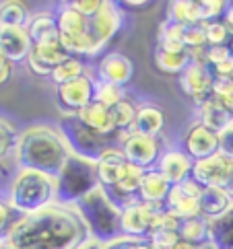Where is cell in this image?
I'll return each instance as SVG.
<instances>
[{
    "mask_svg": "<svg viewBox=\"0 0 233 249\" xmlns=\"http://www.w3.org/2000/svg\"><path fill=\"white\" fill-rule=\"evenodd\" d=\"M56 25L60 33V41L66 52L75 58H95L93 43L89 37V21L80 15L73 4H62L54 11Z\"/></svg>",
    "mask_w": 233,
    "mask_h": 249,
    "instance_id": "cell-7",
    "label": "cell"
},
{
    "mask_svg": "<svg viewBox=\"0 0 233 249\" xmlns=\"http://www.w3.org/2000/svg\"><path fill=\"white\" fill-rule=\"evenodd\" d=\"M223 192H225L229 198H231V202H233V161H231V169H229V175H227V179H225V183H223V188H221Z\"/></svg>",
    "mask_w": 233,
    "mask_h": 249,
    "instance_id": "cell-50",
    "label": "cell"
},
{
    "mask_svg": "<svg viewBox=\"0 0 233 249\" xmlns=\"http://www.w3.org/2000/svg\"><path fill=\"white\" fill-rule=\"evenodd\" d=\"M77 249H103V243L95 241V239H87V241L83 245H78Z\"/></svg>",
    "mask_w": 233,
    "mask_h": 249,
    "instance_id": "cell-51",
    "label": "cell"
},
{
    "mask_svg": "<svg viewBox=\"0 0 233 249\" xmlns=\"http://www.w3.org/2000/svg\"><path fill=\"white\" fill-rule=\"evenodd\" d=\"M31 56L41 62L46 68H50L52 72H54V68L60 66L62 62H66L68 58H73L66 52V48L62 46V41H50V43H39V46H33V52H31Z\"/></svg>",
    "mask_w": 233,
    "mask_h": 249,
    "instance_id": "cell-28",
    "label": "cell"
},
{
    "mask_svg": "<svg viewBox=\"0 0 233 249\" xmlns=\"http://www.w3.org/2000/svg\"><path fill=\"white\" fill-rule=\"evenodd\" d=\"M13 153L17 169H33L54 179L60 175L66 159L70 157V150L60 132L41 124L21 132Z\"/></svg>",
    "mask_w": 233,
    "mask_h": 249,
    "instance_id": "cell-2",
    "label": "cell"
},
{
    "mask_svg": "<svg viewBox=\"0 0 233 249\" xmlns=\"http://www.w3.org/2000/svg\"><path fill=\"white\" fill-rule=\"evenodd\" d=\"M58 132L64 138L70 155L80 157L91 163H99L101 155L110 146H114L112 142L114 138H105L101 134H97L91 128H87L77 115H64L58 122Z\"/></svg>",
    "mask_w": 233,
    "mask_h": 249,
    "instance_id": "cell-6",
    "label": "cell"
},
{
    "mask_svg": "<svg viewBox=\"0 0 233 249\" xmlns=\"http://www.w3.org/2000/svg\"><path fill=\"white\" fill-rule=\"evenodd\" d=\"M77 118L85 124L87 128H91L93 132H97V134H101L105 138H114L116 136V128L112 124V113L107 107H103V105L99 103H89L87 107H83Z\"/></svg>",
    "mask_w": 233,
    "mask_h": 249,
    "instance_id": "cell-23",
    "label": "cell"
},
{
    "mask_svg": "<svg viewBox=\"0 0 233 249\" xmlns=\"http://www.w3.org/2000/svg\"><path fill=\"white\" fill-rule=\"evenodd\" d=\"M27 31H29V37L33 41V46L60 39L58 25H56V15L50 13V11L35 13L29 19V23H27Z\"/></svg>",
    "mask_w": 233,
    "mask_h": 249,
    "instance_id": "cell-24",
    "label": "cell"
},
{
    "mask_svg": "<svg viewBox=\"0 0 233 249\" xmlns=\"http://www.w3.org/2000/svg\"><path fill=\"white\" fill-rule=\"evenodd\" d=\"M231 169V161H227L221 155H213L209 159L194 161L192 167V179L202 185V188H223Z\"/></svg>",
    "mask_w": 233,
    "mask_h": 249,
    "instance_id": "cell-16",
    "label": "cell"
},
{
    "mask_svg": "<svg viewBox=\"0 0 233 249\" xmlns=\"http://www.w3.org/2000/svg\"><path fill=\"white\" fill-rule=\"evenodd\" d=\"M209 247L233 249V204L221 216L209 220Z\"/></svg>",
    "mask_w": 233,
    "mask_h": 249,
    "instance_id": "cell-25",
    "label": "cell"
},
{
    "mask_svg": "<svg viewBox=\"0 0 233 249\" xmlns=\"http://www.w3.org/2000/svg\"><path fill=\"white\" fill-rule=\"evenodd\" d=\"M192 64V56L190 52H163V50H157L155 54V66L165 74H182L184 70Z\"/></svg>",
    "mask_w": 233,
    "mask_h": 249,
    "instance_id": "cell-29",
    "label": "cell"
},
{
    "mask_svg": "<svg viewBox=\"0 0 233 249\" xmlns=\"http://www.w3.org/2000/svg\"><path fill=\"white\" fill-rule=\"evenodd\" d=\"M174 249H211L209 245H192V243H184V241H180Z\"/></svg>",
    "mask_w": 233,
    "mask_h": 249,
    "instance_id": "cell-52",
    "label": "cell"
},
{
    "mask_svg": "<svg viewBox=\"0 0 233 249\" xmlns=\"http://www.w3.org/2000/svg\"><path fill=\"white\" fill-rule=\"evenodd\" d=\"M209 70L213 72L214 81H231L233 78V56L227 58V60H223L221 64H217V66H211Z\"/></svg>",
    "mask_w": 233,
    "mask_h": 249,
    "instance_id": "cell-46",
    "label": "cell"
},
{
    "mask_svg": "<svg viewBox=\"0 0 233 249\" xmlns=\"http://www.w3.org/2000/svg\"><path fill=\"white\" fill-rule=\"evenodd\" d=\"M147 241L153 249H174L180 243V233L177 231H155L149 235Z\"/></svg>",
    "mask_w": 233,
    "mask_h": 249,
    "instance_id": "cell-40",
    "label": "cell"
},
{
    "mask_svg": "<svg viewBox=\"0 0 233 249\" xmlns=\"http://www.w3.org/2000/svg\"><path fill=\"white\" fill-rule=\"evenodd\" d=\"M77 11L85 17V19H93V17L101 11V6H103V0H75V2H70Z\"/></svg>",
    "mask_w": 233,
    "mask_h": 249,
    "instance_id": "cell-44",
    "label": "cell"
},
{
    "mask_svg": "<svg viewBox=\"0 0 233 249\" xmlns=\"http://www.w3.org/2000/svg\"><path fill=\"white\" fill-rule=\"evenodd\" d=\"M227 2L223 0H196V8H198V19L200 23H213L221 21L223 15L227 11Z\"/></svg>",
    "mask_w": 233,
    "mask_h": 249,
    "instance_id": "cell-36",
    "label": "cell"
},
{
    "mask_svg": "<svg viewBox=\"0 0 233 249\" xmlns=\"http://www.w3.org/2000/svg\"><path fill=\"white\" fill-rule=\"evenodd\" d=\"M134 76V64L128 56L120 52H110L97 62V81L110 83L116 87H126Z\"/></svg>",
    "mask_w": 233,
    "mask_h": 249,
    "instance_id": "cell-14",
    "label": "cell"
},
{
    "mask_svg": "<svg viewBox=\"0 0 233 249\" xmlns=\"http://www.w3.org/2000/svg\"><path fill=\"white\" fill-rule=\"evenodd\" d=\"M118 144L122 148L126 161L134 167H140L142 171L155 169L163 150H161V142L155 136H145L138 132H128V134H116Z\"/></svg>",
    "mask_w": 233,
    "mask_h": 249,
    "instance_id": "cell-8",
    "label": "cell"
},
{
    "mask_svg": "<svg viewBox=\"0 0 233 249\" xmlns=\"http://www.w3.org/2000/svg\"><path fill=\"white\" fill-rule=\"evenodd\" d=\"M103 249H153L147 239H134V237H126L120 235L112 239V241L103 243Z\"/></svg>",
    "mask_w": 233,
    "mask_h": 249,
    "instance_id": "cell-41",
    "label": "cell"
},
{
    "mask_svg": "<svg viewBox=\"0 0 233 249\" xmlns=\"http://www.w3.org/2000/svg\"><path fill=\"white\" fill-rule=\"evenodd\" d=\"M13 214H17V212H13L11 210V206H8V202H2L0 200V235H4L6 237V233H8V229L13 227ZM19 216V214H17Z\"/></svg>",
    "mask_w": 233,
    "mask_h": 249,
    "instance_id": "cell-47",
    "label": "cell"
},
{
    "mask_svg": "<svg viewBox=\"0 0 233 249\" xmlns=\"http://www.w3.org/2000/svg\"><path fill=\"white\" fill-rule=\"evenodd\" d=\"M29 19V11L23 2L8 0V2L0 4V21H2L4 27H27Z\"/></svg>",
    "mask_w": 233,
    "mask_h": 249,
    "instance_id": "cell-34",
    "label": "cell"
},
{
    "mask_svg": "<svg viewBox=\"0 0 233 249\" xmlns=\"http://www.w3.org/2000/svg\"><path fill=\"white\" fill-rule=\"evenodd\" d=\"M77 212L87 225L89 237L99 243H107L122 235V210L101 188H95L77 204Z\"/></svg>",
    "mask_w": 233,
    "mask_h": 249,
    "instance_id": "cell-4",
    "label": "cell"
},
{
    "mask_svg": "<svg viewBox=\"0 0 233 249\" xmlns=\"http://www.w3.org/2000/svg\"><path fill=\"white\" fill-rule=\"evenodd\" d=\"M4 239L17 249H77L91 237L77 208L56 202L33 214L17 216Z\"/></svg>",
    "mask_w": 233,
    "mask_h": 249,
    "instance_id": "cell-1",
    "label": "cell"
},
{
    "mask_svg": "<svg viewBox=\"0 0 233 249\" xmlns=\"http://www.w3.org/2000/svg\"><path fill=\"white\" fill-rule=\"evenodd\" d=\"M229 48H231V54H233V39H231V43H229Z\"/></svg>",
    "mask_w": 233,
    "mask_h": 249,
    "instance_id": "cell-55",
    "label": "cell"
},
{
    "mask_svg": "<svg viewBox=\"0 0 233 249\" xmlns=\"http://www.w3.org/2000/svg\"><path fill=\"white\" fill-rule=\"evenodd\" d=\"M213 93L219 97L221 103L227 107V111L233 115V78L231 81H214Z\"/></svg>",
    "mask_w": 233,
    "mask_h": 249,
    "instance_id": "cell-42",
    "label": "cell"
},
{
    "mask_svg": "<svg viewBox=\"0 0 233 249\" xmlns=\"http://www.w3.org/2000/svg\"><path fill=\"white\" fill-rule=\"evenodd\" d=\"M0 52L13 64L27 62L33 52V41L27 27H4L2 35H0Z\"/></svg>",
    "mask_w": 233,
    "mask_h": 249,
    "instance_id": "cell-18",
    "label": "cell"
},
{
    "mask_svg": "<svg viewBox=\"0 0 233 249\" xmlns=\"http://www.w3.org/2000/svg\"><path fill=\"white\" fill-rule=\"evenodd\" d=\"M2 29H4V25H2V21H0V35H2Z\"/></svg>",
    "mask_w": 233,
    "mask_h": 249,
    "instance_id": "cell-54",
    "label": "cell"
},
{
    "mask_svg": "<svg viewBox=\"0 0 233 249\" xmlns=\"http://www.w3.org/2000/svg\"><path fill=\"white\" fill-rule=\"evenodd\" d=\"M0 249H17V247H13L11 243L6 241V239H2V241H0Z\"/></svg>",
    "mask_w": 233,
    "mask_h": 249,
    "instance_id": "cell-53",
    "label": "cell"
},
{
    "mask_svg": "<svg viewBox=\"0 0 233 249\" xmlns=\"http://www.w3.org/2000/svg\"><path fill=\"white\" fill-rule=\"evenodd\" d=\"M184 46L188 52L204 50L207 48V33H204V23L184 27Z\"/></svg>",
    "mask_w": 233,
    "mask_h": 249,
    "instance_id": "cell-38",
    "label": "cell"
},
{
    "mask_svg": "<svg viewBox=\"0 0 233 249\" xmlns=\"http://www.w3.org/2000/svg\"><path fill=\"white\" fill-rule=\"evenodd\" d=\"M122 27V13L118 8V2H105L101 11L93 19H89V37L93 43V54L97 56L99 52L112 41V37Z\"/></svg>",
    "mask_w": 233,
    "mask_h": 249,
    "instance_id": "cell-9",
    "label": "cell"
},
{
    "mask_svg": "<svg viewBox=\"0 0 233 249\" xmlns=\"http://www.w3.org/2000/svg\"><path fill=\"white\" fill-rule=\"evenodd\" d=\"M165 128V113L157 103H140L136 105V120H134L132 132L145 136H159Z\"/></svg>",
    "mask_w": 233,
    "mask_h": 249,
    "instance_id": "cell-22",
    "label": "cell"
},
{
    "mask_svg": "<svg viewBox=\"0 0 233 249\" xmlns=\"http://www.w3.org/2000/svg\"><path fill=\"white\" fill-rule=\"evenodd\" d=\"M93 93H95V81L91 78V74H85L83 78H77L73 83L56 87L58 105L68 115H77L89 103H93Z\"/></svg>",
    "mask_w": 233,
    "mask_h": 249,
    "instance_id": "cell-11",
    "label": "cell"
},
{
    "mask_svg": "<svg viewBox=\"0 0 233 249\" xmlns=\"http://www.w3.org/2000/svg\"><path fill=\"white\" fill-rule=\"evenodd\" d=\"M202 190H204L202 185L196 183L192 177L180 185H172V192H169L165 200V210L177 220H188V218L198 216L200 214L198 198Z\"/></svg>",
    "mask_w": 233,
    "mask_h": 249,
    "instance_id": "cell-10",
    "label": "cell"
},
{
    "mask_svg": "<svg viewBox=\"0 0 233 249\" xmlns=\"http://www.w3.org/2000/svg\"><path fill=\"white\" fill-rule=\"evenodd\" d=\"M167 21H174L182 27H190V25H198V8H196V0H174L169 2L167 8Z\"/></svg>",
    "mask_w": 233,
    "mask_h": 249,
    "instance_id": "cell-31",
    "label": "cell"
},
{
    "mask_svg": "<svg viewBox=\"0 0 233 249\" xmlns=\"http://www.w3.org/2000/svg\"><path fill=\"white\" fill-rule=\"evenodd\" d=\"M87 72V64H85V60L83 58H68L66 62H62L60 66L54 68V72H52V81L56 83V87L60 85H66V83H73L77 81V78H83Z\"/></svg>",
    "mask_w": 233,
    "mask_h": 249,
    "instance_id": "cell-32",
    "label": "cell"
},
{
    "mask_svg": "<svg viewBox=\"0 0 233 249\" xmlns=\"http://www.w3.org/2000/svg\"><path fill=\"white\" fill-rule=\"evenodd\" d=\"M157 50H163V52H186L184 46V27L177 25L174 21H163L159 27V48Z\"/></svg>",
    "mask_w": 233,
    "mask_h": 249,
    "instance_id": "cell-30",
    "label": "cell"
},
{
    "mask_svg": "<svg viewBox=\"0 0 233 249\" xmlns=\"http://www.w3.org/2000/svg\"><path fill=\"white\" fill-rule=\"evenodd\" d=\"M196 107H198V122L211 128L213 132H217V134L233 122V115L227 111V107L221 103V99L214 93L204 101H200Z\"/></svg>",
    "mask_w": 233,
    "mask_h": 249,
    "instance_id": "cell-20",
    "label": "cell"
},
{
    "mask_svg": "<svg viewBox=\"0 0 233 249\" xmlns=\"http://www.w3.org/2000/svg\"><path fill=\"white\" fill-rule=\"evenodd\" d=\"M204 33H207V48H219V46H229V31L223 21H213L204 23Z\"/></svg>",
    "mask_w": 233,
    "mask_h": 249,
    "instance_id": "cell-37",
    "label": "cell"
},
{
    "mask_svg": "<svg viewBox=\"0 0 233 249\" xmlns=\"http://www.w3.org/2000/svg\"><path fill=\"white\" fill-rule=\"evenodd\" d=\"M93 101L103 105V107L112 109L114 105H118L120 101H124V89L116 87L103 81H95V93H93Z\"/></svg>",
    "mask_w": 233,
    "mask_h": 249,
    "instance_id": "cell-35",
    "label": "cell"
},
{
    "mask_svg": "<svg viewBox=\"0 0 233 249\" xmlns=\"http://www.w3.org/2000/svg\"><path fill=\"white\" fill-rule=\"evenodd\" d=\"M126 165H128V161H126V157H124L120 146L114 144V146L107 148L105 153L101 155L99 163H97V175H99L101 188L103 190H112L122 177Z\"/></svg>",
    "mask_w": 233,
    "mask_h": 249,
    "instance_id": "cell-19",
    "label": "cell"
},
{
    "mask_svg": "<svg viewBox=\"0 0 233 249\" xmlns=\"http://www.w3.org/2000/svg\"><path fill=\"white\" fill-rule=\"evenodd\" d=\"M56 204V179L33 169H17L8 188V206L19 216Z\"/></svg>",
    "mask_w": 233,
    "mask_h": 249,
    "instance_id": "cell-3",
    "label": "cell"
},
{
    "mask_svg": "<svg viewBox=\"0 0 233 249\" xmlns=\"http://www.w3.org/2000/svg\"><path fill=\"white\" fill-rule=\"evenodd\" d=\"M13 74V62H8L6 56L0 52V85H4Z\"/></svg>",
    "mask_w": 233,
    "mask_h": 249,
    "instance_id": "cell-48",
    "label": "cell"
},
{
    "mask_svg": "<svg viewBox=\"0 0 233 249\" xmlns=\"http://www.w3.org/2000/svg\"><path fill=\"white\" fill-rule=\"evenodd\" d=\"M231 198L223 192L221 188H204L200 198H198V208H200V216L204 218H217L223 212H227L231 208Z\"/></svg>",
    "mask_w": 233,
    "mask_h": 249,
    "instance_id": "cell-26",
    "label": "cell"
},
{
    "mask_svg": "<svg viewBox=\"0 0 233 249\" xmlns=\"http://www.w3.org/2000/svg\"><path fill=\"white\" fill-rule=\"evenodd\" d=\"M182 150L192 161H200V159L219 155V134L207 128L204 124L194 122L184 134Z\"/></svg>",
    "mask_w": 233,
    "mask_h": 249,
    "instance_id": "cell-12",
    "label": "cell"
},
{
    "mask_svg": "<svg viewBox=\"0 0 233 249\" xmlns=\"http://www.w3.org/2000/svg\"><path fill=\"white\" fill-rule=\"evenodd\" d=\"M99 185L97 163L70 155L56 177V202L64 206H77L87 194H91Z\"/></svg>",
    "mask_w": 233,
    "mask_h": 249,
    "instance_id": "cell-5",
    "label": "cell"
},
{
    "mask_svg": "<svg viewBox=\"0 0 233 249\" xmlns=\"http://www.w3.org/2000/svg\"><path fill=\"white\" fill-rule=\"evenodd\" d=\"M112 113V124L116 128V134H128L134 128V120H136V105L130 103L128 99L120 101L110 109Z\"/></svg>",
    "mask_w": 233,
    "mask_h": 249,
    "instance_id": "cell-33",
    "label": "cell"
},
{
    "mask_svg": "<svg viewBox=\"0 0 233 249\" xmlns=\"http://www.w3.org/2000/svg\"><path fill=\"white\" fill-rule=\"evenodd\" d=\"M192 167H194V161L182 148H172V150H165V153L161 155L155 169L172 185H180L192 177Z\"/></svg>",
    "mask_w": 233,
    "mask_h": 249,
    "instance_id": "cell-17",
    "label": "cell"
},
{
    "mask_svg": "<svg viewBox=\"0 0 233 249\" xmlns=\"http://www.w3.org/2000/svg\"><path fill=\"white\" fill-rule=\"evenodd\" d=\"M231 48L229 46H219V48H207V56H204V60H207V66H217L221 64L223 60L231 58Z\"/></svg>",
    "mask_w": 233,
    "mask_h": 249,
    "instance_id": "cell-45",
    "label": "cell"
},
{
    "mask_svg": "<svg viewBox=\"0 0 233 249\" xmlns=\"http://www.w3.org/2000/svg\"><path fill=\"white\" fill-rule=\"evenodd\" d=\"M221 21L225 23V27H227V31H229V35H231V39H233V4L227 6V11H225V15H223V19H221Z\"/></svg>",
    "mask_w": 233,
    "mask_h": 249,
    "instance_id": "cell-49",
    "label": "cell"
},
{
    "mask_svg": "<svg viewBox=\"0 0 233 249\" xmlns=\"http://www.w3.org/2000/svg\"><path fill=\"white\" fill-rule=\"evenodd\" d=\"M219 155L225 157L227 161H233V122L219 132Z\"/></svg>",
    "mask_w": 233,
    "mask_h": 249,
    "instance_id": "cell-43",
    "label": "cell"
},
{
    "mask_svg": "<svg viewBox=\"0 0 233 249\" xmlns=\"http://www.w3.org/2000/svg\"><path fill=\"white\" fill-rule=\"evenodd\" d=\"M180 87H182V91L188 97H192L194 103L198 105L200 101H204L207 97L213 95L214 76H213V72L209 70L207 64L192 62V64L180 74Z\"/></svg>",
    "mask_w": 233,
    "mask_h": 249,
    "instance_id": "cell-13",
    "label": "cell"
},
{
    "mask_svg": "<svg viewBox=\"0 0 233 249\" xmlns=\"http://www.w3.org/2000/svg\"><path fill=\"white\" fill-rule=\"evenodd\" d=\"M180 241L192 245H209V218L194 216L188 220H180Z\"/></svg>",
    "mask_w": 233,
    "mask_h": 249,
    "instance_id": "cell-27",
    "label": "cell"
},
{
    "mask_svg": "<svg viewBox=\"0 0 233 249\" xmlns=\"http://www.w3.org/2000/svg\"><path fill=\"white\" fill-rule=\"evenodd\" d=\"M169 192H172V183H169L157 169H149L142 175L138 200L147 204H155V206H165V200Z\"/></svg>",
    "mask_w": 233,
    "mask_h": 249,
    "instance_id": "cell-21",
    "label": "cell"
},
{
    "mask_svg": "<svg viewBox=\"0 0 233 249\" xmlns=\"http://www.w3.org/2000/svg\"><path fill=\"white\" fill-rule=\"evenodd\" d=\"M155 204L134 202L122 210V235L134 239H149L151 222H153Z\"/></svg>",
    "mask_w": 233,
    "mask_h": 249,
    "instance_id": "cell-15",
    "label": "cell"
},
{
    "mask_svg": "<svg viewBox=\"0 0 233 249\" xmlns=\"http://www.w3.org/2000/svg\"><path fill=\"white\" fill-rule=\"evenodd\" d=\"M17 138H19V134H17L13 124L4 118H0V159L6 157L8 150H15Z\"/></svg>",
    "mask_w": 233,
    "mask_h": 249,
    "instance_id": "cell-39",
    "label": "cell"
}]
</instances>
